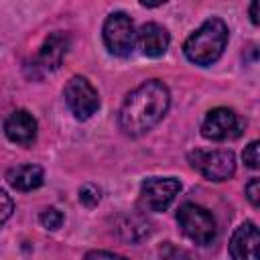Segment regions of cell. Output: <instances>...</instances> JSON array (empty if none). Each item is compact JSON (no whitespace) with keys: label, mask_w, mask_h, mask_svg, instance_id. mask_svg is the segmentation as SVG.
<instances>
[{"label":"cell","mask_w":260,"mask_h":260,"mask_svg":"<svg viewBox=\"0 0 260 260\" xmlns=\"http://www.w3.org/2000/svg\"><path fill=\"white\" fill-rule=\"evenodd\" d=\"M4 134L10 142L18 146H30L37 138V120L26 110L12 112L4 122Z\"/></svg>","instance_id":"8fae6325"},{"label":"cell","mask_w":260,"mask_h":260,"mask_svg":"<svg viewBox=\"0 0 260 260\" xmlns=\"http://www.w3.org/2000/svg\"><path fill=\"white\" fill-rule=\"evenodd\" d=\"M45 173L39 165H18L6 173V181L16 191H32L43 185Z\"/></svg>","instance_id":"4fadbf2b"},{"label":"cell","mask_w":260,"mask_h":260,"mask_svg":"<svg viewBox=\"0 0 260 260\" xmlns=\"http://www.w3.org/2000/svg\"><path fill=\"white\" fill-rule=\"evenodd\" d=\"M63 98H65V104H67L69 112L77 120L91 118L98 112V108H100V95H98L95 87L85 77H81V75H73L65 83Z\"/></svg>","instance_id":"52a82bcc"},{"label":"cell","mask_w":260,"mask_h":260,"mask_svg":"<svg viewBox=\"0 0 260 260\" xmlns=\"http://www.w3.org/2000/svg\"><path fill=\"white\" fill-rule=\"evenodd\" d=\"M250 20L252 24H258V0L250 2Z\"/></svg>","instance_id":"44dd1931"},{"label":"cell","mask_w":260,"mask_h":260,"mask_svg":"<svg viewBox=\"0 0 260 260\" xmlns=\"http://www.w3.org/2000/svg\"><path fill=\"white\" fill-rule=\"evenodd\" d=\"M181 191V183L175 177H150L142 181L138 203L144 211H165L177 193Z\"/></svg>","instance_id":"ba28073f"},{"label":"cell","mask_w":260,"mask_h":260,"mask_svg":"<svg viewBox=\"0 0 260 260\" xmlns=\"http://www.w3.org/2000/svg\"><path fill=\"white\" fill-rule=\"evenodd\" d=\"M120 254L116 252H104V250H95V252H87L85 258H118Z\"/></svg>","instance_id":"ffe728a7"},{"label":"cell","mask_w":260,"mask_h":260,"mask_svg":"<svg viewBox=\"0 0 260 260\" xmlns=\"http://www.w3.org/2000/svg\"><path fill=\"white\" fill-rule=\"evenodd\" d=\"M258 140H252L248 146H246V150H244V162H246V167H250V169H258V162H260V158H258Z\"/></svg>","instance_id":"ac0fdd59"},{"label":"cell","mask_w":260,"mask_h":260,"mask_svg":"<svg viewBox=\"0 0 260 260\" xmlns=\"http://www.w3.org/2000/svg\"><path fill=\"white\" fill-rule=\"evenodd\" d=\"M39 221H41V225L47 228V230H59V228L63 225V213H61L57 207H47L45 211H41Z\"/></svg>","instance_id":"9a60e30c"},{"label":"cell","mask_w":260,"mask_h":260,"mask_svg":"<svg viewBox=\"0 0 260 260\" xmlns=\"http://www.w3.org/2000/svg\"><path fill=\"white\" fill-rule=\"evenodd\" d=\"M116 230L124 240L138 242L144 236H148V221L144 217H140V215H124Z\"/></svg>","instance_id":"5bb4252c"},{"label":"cell","mask_w":260,"mask_h":260,"mask_svg":"<svg viewBox=\"0 0 260 260\" xmlns=\"http://www.w3.org/2000/svg\"><path fill=\"white\" fill-rule=\"evenodd\" d=\"M142 6H146V8H154V6H160V4H165L167 0H138Z\"/></svg>","instance_id":"7402d4cb"},{"label":"cell","mask_w":260,"mask_h":260,"mask_svg":"<svg viewBox=\"0 0 260 260\" xmlns=\"http://www.w3.org/2000/svg\"><path fill=\"white\" fill-rule=\"evenodd\" d=\"M260 234L254 221H244L236 228L230 240V256L236 260H258Z\"/></svg>","instance_id":"30bf717a"},{"label":"cell","mask_w":260,"mask_h":260,"mask_svg":"<svg viewBox=\"0 0 260 260\" xmlns=\"http://www.w3.org/2000/svg\"><path fill=\"white\" fill-rule=\"evenodd\" d=\"M246 122L232 110V108H213L207 112V116L201 122V134L207 140H230L238 138L244 130Z\"/></svg>","instance_id":"9c48e42d"},{"label":"cell","mask_w":260,"mask_h":260,"mask_svg":"<svg viewBox=\"0 0 260 260\" xmlns=\"http://www.w3.org/2000/svg\"><path fill=\"white\" fill-rule=\"evenodd\" d=\"M171 104L169 87L158 79H148L134 87L120 106L118 126L126 136H140L154 128Z\"/></svg>","instance_id":"6da1fadb"},{"label":"cell","mask_w":260,"mask_h":260,"mask_svg":"<svg viewBox=\"0 0 260 260\" xmlns=\"http://www.w3.org/2000/svg\"><path fill=\"white\" fill-rule=\"evenodd\" d=\"M100 199H102V189H100L98 185L87 183V185H83V187L79 189V201H81L85 207H95V205L100 203Z\"/></svg>","instance_id":"2e32d148"},{"label":"cell","mask_w":260,"mask_h":260,"mask_svg":"<svg viewBox=\"0 0 260 260\" xmlns=\"http://www.w3.org/2000/svg\"><path fill=\"white\" fill-rule=\"evenodd\" d=\"M12 211H14V203H12L10 195H8L6 191L0 189V228L10 219Z\"/></svg>","instance_id":"e0dca14e"},{"label":"cell","mask_w":260,"mask_h":260,"mask_svg":"<svg viewBox=\"0 0 260 260\" xmlns=\"http://www.w3.org/2000/svg\"><path fill=\"white\" fill-rule=\"evenodd\" d=\"M228 37L230 30L221 18H207L193 35H189L183 45V53L191 63L207 67L221 57L228 45Z\"/></svg>","instance_id":"7a4b0ae2"},{"label":"cell","mask_w":260,"mask_h":260,"mask_svg":"<svg viewBox=\"0 0 260 260\" xmlns=\"http://www.w3.org/2000/svg\"><path fill=\"white\" fill-rule=\"evenodd\" d=\"M181 232L197 246H209L217 236V225L209 209L197 203H183L177 211Z\"/></svg>","instance_id":"3957f363"},{"label":"cell","mask_w":260,"mask_h":260,"mask_svg":"<svg viewBox=\"0 0 260 260\" xmlns=\"http://www.w3.org/2000/svg\"><path fill=\"white\" fill-rule=\"evenodd\" d=\"M191 167L209 181H225L236 173V156L232 150H201L189 152Z\"/></svg>","instance_id":"8992f818"},{"label":"cell","mask_w":260,"mask_h":260,"mask_svg":"<svg viewBox=\"0 0 260 260\" xmlns=\"http://www.w3.org/2000/svg\"><path fill=\"white\" fill-rule=\"evenodd\" d=\"M102 37L106 49L116 57H128L136 47V28L126 12H112L104 22Z\"/></svg>","instance_id":"5b68a950"},{"label":"cell","mask_w":260,"mask_h":260,"mask_svg":"<svg viewBox=\"0 0 260 260\" xmlns=\"http://www.w3.org/2000/svg\"><path fill=\"white\" fill-rule=\"evenodd\" d=\"M69 43L71 41H69V35L67 32H63V30L51 32L43 41V45L39 47L37 55L26 63V67H24L26 75L32 77V79H39L45 73L55 71L61 65V61H63V57H65V53L69 49Z\"/></svg>","instance_id":"277c9868"},{"label":"cell","mask_w":260,"mask_h":260,"mask_svg":"<svg viewBox=\"0 0 260 260\" xmlns=\"http://www.w3.org/2000/svg\"><path fill=\"white\" fill-rule=\"evenodd\" d=\"M136 43L140 45L142 53L146 57H162L169 49L171 37L169 30L156 22H146L136 30Z\"/></svg>","instance_id":"7c38bea8"},{"label":"cell","mask_w":260,"mask_h":260,"mask_svg":"<svg viewBox=\"0 0 260 260\" xmlns=\"http://www.w3.org/2000/svg\"><path fill=\"white\" fill-rule=\"evenodd\" d=\"M246 195H248V201H250L254 207L260 205V181H258L256 177H252V179L248 181V185H246Z\"/></svg>","instance_id":"d6986e66"}]
</instances>
